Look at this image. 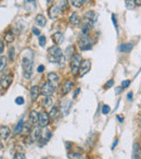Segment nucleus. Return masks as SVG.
<instances>
[{
    "mask_svg": "<svg viewBox=\"0 0 141 159\" xmlns=\"http://www.w3.org/2000/svg\"><path fill=\"white\" fill-rule=\"evenodd\" d=\"M63 58V52L59 46H52L48 49V60L52 63H58Z\"/></svg>",
    "mask_w": 141,
    "mask_h": 159,
    "instance_id": "f257e3e1",
    "label": "nucleus"
},
{
    "mask_svg": "<svg viewBox=\"0 0 141 159\" xmlns=\"http://www.w3.org/2000/svg\"><path fill=\"white\" fill-rule=\"evenodd\" d=\"M81 63V54H75L72 58H70V70H72V74L73 75H77L79 72V67Z\"/></svg>",
    "mask_w": 141,
    "mask_h": 159,
    "instance_id": "f03ea898",
    "label": "nucleus"
},
{
    "mask_svg": "<svg viewBox=\"0 0 141 159\" xmlns=\"http://www.w3.org/2000/svg\"><path fill=\"white\" fill-rule=\"evenodd\" d=\"M22 68H23V72H24L25 79H29L33 72V60L28 59L26 57L22 59Z\"/></svg>",
    "mask_w": 141,
    "mask_h": 159,
    "instance_id": "7ed1b4c3",
    "label": "nucleus"
},
{
    "mask_svg": "<svg viewBox=\"0 0 141 159\" xmlns=\"http://www.w3.org/2000/svg\"><path fill=\"white\" fill-rule=\"evenodd\" d=\"M92 44L93 42L91 40V38L87 35H83L80 37V39H79V45H78V47L79 49L83 51L85 50H89V49H91L92 48Z\"/></svg>",
    "mask_w": 141,
    "mask_h": 159,
    "instance_id": "20e7f679",
    "label": "nucleus"
},
{
    "mask_svg": "<svg viewBox=\"0 0 141 159\" xmlns=\"http://www.w3.org/2000/svg\"><path fill=\"white\" fill-rule=\"evenodd\" d=\"M56 86H53L52 84L49 83V82H47V83H43L42 84L41 88H40V94L42 96H45V97H48V96H51V95L54 93V88Z\"/></svg>",
    "mask_w": 141,
    "mask_h": 159,
    "instance_id": "39448f33",
    "label": "nucleus"
},
{
    "mask_svg": "<svg viewBox=\"0 0 141 159\" xmlns=\"http://www.w3.org/2000/svg\"><path fill=\"white\" fill-rule=\"evenodd\" d=\"M90 68H91V62H90V60H88V59L83 60L81 63H80V67H79V72H78V75L79 76L86 75V74L90 71Z\"/></svg>",
    "mask_w": 141,
    "mask_h": 159,
    "instance_id": "423d86ee",
    "label": "nucleus"
},
{
    "mask_svg": "<svg viewBox=\"0 0 141 159\" xmlns=\"http://www.w3.org/2000/svg\"><path fill=\"white\" fill-rule=\"evenodd\" d=\"M83 19H84V21L86 22V23H89V24L92 25V24L98 20V13L95 12V11H87L84 14Z\"/></svg>",
    "mask_w": 141,
    "mask_h": 159,
    "instance_id": "0eeeda50",
    "label": "nucleus"
},
{
    "mask_svg": "<svg viewBox=\"0 0 141 159\" xmlns=\"http://www.w3.org/2000/svg\"><path fill=\"white\" fill-rule=\"evenodd\" d=\"M50 122V116L49 113L46 111H42L41 113H39V120H38V123L40 127H47Z\"/></svg>",
    "mask_w": 141,
    "mask_h": 159,
    "instance_id": "6e6552de",
    "label": "nucleus"
},
{
    "mask_svg": "<svg viewBox=\"0 0 141 159\" xmlns=\"http://www.w3.org/2000/svg\"><path fill=\"white\" fill-rule=\"evenodd\" d=\"M11 83H12V75H11V74H4V75H2V77L0 79V87L4 88V90L9 88Z\"/></svg>",
    "mask_w": 141,
    "mask_h": 159,
    "instance_id": "1a4fd4ad",
    "label": "nucleus"
},
{
    "mask_svg": "<svg viewBox=\"0 0 141 159\" xmlns=\"http://www.w3.org/2000/svg\"><path fill=\"white\" fill-rule=\"evenodd\" d=\"M73 86H74V82L73 81H70V80L65 81L63 83V85H62V87H61V93L63 95L68 94L70 90H73Z\"/></svg>",
    "mask_w": 141,
    "mask_h": 159,
    "instance_id": "9d476101",
    "label": "nucleus"
},
{
    "mask_svg": "<svg viewBox=\"0 0 141 159\" xmlns=\"http://www.w3.org/2000/svg\"><path fill=\"white\" fill-rule=\"evenodd\" d=\"M70 108H72V101L70 100L65 99V100H63L62 102H61L60 109H61V112H62L63 115L67 116V115H68V112H70Z\"/></svg>",
    "mask_w": 141,
    "mask_h": 159,
    "instance_id": "9b49d317",
    "label": "nucleus"
},
{
    "mask_svg": "<svg viewBox=\"0 0 141 159\" xmlns=\"http://www.w3.org/2000/svg\"><path fill=\"white\" fill-rule=\"evenodd\" d=\"M47 79H48V82L52 84L53 86H56L58 84L60 83V77H59V75H58L56 73H54V72L48 73Z\"/></svg>",
    "mask_w": 141,
    "mask_h": 159,
    "instance_id": "f8f14e48",
    "label": "nucleus"
},
{
    "mask_svg": "<svg viewBox=\"0 0 141 159\" xmlns=\"http://www.w3.org/2000/svg\"><path fill=\"white\" fill-rule=\"evenodd\" d=\"M61 9L59 8V6H51L50 7V9H49V16H50V19H56L59 15H60V13H61Z\"/></svg>",
    "mask_w": 141,
    "mask_h": 159,
    "instance_id": "ddd939ff",
    "label": "nucleus"
},
{
    "mask_svg": "<svg viewBox=\"0 0 141 159\" xmlns=\"http://www.w3.org/2000/svg\"><path fill=\"white\" fill-rule=\"evenodd\" d=\"M41 135H42L41 129H40L39 127H34L33 131H32V133H31V136H32L33 141H39V140L41 138Z\"/></svg>",
    "mask_w": 141,
    "mask_h": 159,
    "instance_id": "4468645a",
    "label": "nucleus"
},
{
    "mask_svg": "<svg viewBox=\"0 0 141 159\" xmlns=\"http://www.w3.org/2000/svg\"><path fill=\"white\" fill-rule=\"evenodd\" d=\"M10 129L9 127H6V125H2V127H0V140H7L9 136H10Z\"/></svg>",
    "mask_w": 141,
    "mask_h": 159,
    "instance_id": "2eb2a0df",
    "label": "nucleus"
},
{
    "mask_svg": "<svg viewBox=\"0 0 141 159\" xmlns=\"http://www.w3.org/2000/svg\"><path fill=\"white\" fill-rule=\"evenodd\" d=\"M140 153H141V146L139 145V143L135 142L134 145H132V159H139L140 157Z\"/></svg>",
    "mask_w": 141,
    "mask_h": 159,
    "instance_id": "dca6fc26",
    "label": "nucleus"
},
{
    "mask_svg": "<svg viewBox=\"0 0 141 159\" xmlns=\"http://www.w3.org/2000/svg\"><path fill=\"white\" fill-rule=\"evenodd\" d=\"M39 95H40V88H39V86H37V85L32 86V88H31V97H32V100L33 101L37 100Z\"/></svg>",
    "mask_w": 141,
    "mask_h": 159,
    "instance_id": "f3484780",
    "label": "nucleus"
},
{
    "mask_svg": "<svg viewBox=\"0 0 141 159\" xmlns=\"http://www.w3.org/2000/svg\"><path fill=\"white\" fill-rule=\"evenodd\" d=\"M70 23L74 26L79 25V23H80V18H79V15H78L77 12H73V13L70 15Z\"/></svg>",
    "mask_w": 141,
    "mask_h": 159,
    "instance_id": "a211bd4d",
    "label": "nucleus"
},
{
    "mask_svg": "<svg viewBox=\"0 0 141 159\" xmlns=\"http://www.w3.org/2000/svg\"><path fill=\"white\" fill-rule=\"evenodd\" d=\"M52 40L56 44V46H58V45H60V44H62L63 43V40H64L63 33H61V32L54 33V34L52 35Z\"/></svg>",
    "mask_w": 141,
    "mask_h": 159,
    "instance_id": "6ab92c4d",
    "label": "nucleus"
},
{
    "mask_svg": "<svg viewBox=\"0 0 141 159\" xmlns=\"http://www.w3.org/2000/svg\"><path fill=\"white\" fill-rule=\"evenodd\" d=\"M39 120V113L36 110H32L29 113V122L31 124H36Z\"/></svg>",
    "mask_w": 141,
    "mask_h": 159,
    "instance_id": "aec40b11",
    "label": "nucleus"
},
{
    "mask_svg": "<svg viewBox=\"0 0 141 159\" xmlns=\"http://www.w3.org/2000/svg\"><path fill=\"white\" fill-rule=\"evenodd\" d=\"M132 47H134V45L131 43L122 44L120 46V52H130L132 50Z\"/></svg>",
    "mask_w": 141,
    "mask_h": 159,
    "instance_id": "412c9836",
    "label": "nucleus"
},
{
    "mask_svg": "<svg viewBox=\"0 0 141 159\" xmlns=\"http://www.w3.org/2000/svg\"><path fill=\"white\" fill-rule=\"evenodd\" d=\"M35 21L36 23H37V25L39 26H45L47 24V19L43 16L42 14H38V15H36V18H35Z\"/></svg>",
    "mask_w": 141,
    "mask_h": 159,
    "instance_id": "4be33fe9",
    "label": "nucleus"
},
{
    "mask_svg": "<svg viewBox=\"0 0 141 159\" xmlns=\"http://www.w3.org/2000/svg\"><path fill=\"white\" fill-rule=\"evenodd\" d=\"M70 1H72V4H73L75 8H80L83 7L85 4H87L89 0H70Z\"/></svg>",
    "mask_w": 141,
    "mask_h": 159,
    "instance_id": "5701e85b",
    "label": "nucleus"
},
{
    "mask_svg": "<svg viewBox=\"0 0 141 159\" xmlns=\"http://www.w3.org/2000/svg\"><path fill=\"white\" fill-rule=\"evenodd\" d=\"M49 116H50V119H56L58 117H59V109L56 108V107H52L51 110L49 112Z\"/></svg>",
    "mask_w": 141,
    "mask_h": 159,
    "instance_id": "b1692460",
    "label": "nucleus"
},
{
    "mask_svg": "<svg viewBox=\"0 0 141 159\" xmlns=\"http://www.w3.org/2000/svg\"><path fill=\"white\" fill-rule=\"evenodd\" d=\"M65 54H66L67 58H72L75 54V47L74 46H68L65 50Z\"/></svg>",
    "mask_w": 141,
    "mask_h": 159,
    "instance_id": "393cba45",
    "label": "nucleus"
},
{
    "mask_svg": "<svg viewBox=\"0 0 141 159\" xmlns=\"http://www.w3.org/2000/svg\"><path fill=\"white\" fill-rule=\"evenodd\" d=\"M4 39H6V42L7 43H12L14 40V34L13 32H11V31H8L7 33H6V35H4Z\"/></svg>",
    "mask_w": 141,
    "mask_h": 159,
    "instance_id": "a878e982",
    "label": "nucleus"
},
{
    "mask_svg": "<svg viewBox=\"0 0 141 159\" xmlns=\"http://www.w3.org/2000/svg\"><path fill=\"white\" fill-rule=\"evenodd\" d=\"M42 106H43L45 108H48L50 106H52V98L50 97V96L43 98V100H42Z\"/></svg>",
    "mask_w": 141,
    "mask_h": 159,
    "instance_id": "bb28decb",
    "label": "nucleus"
},
{
    "mask_svg": "<svg viewBox=\"0 0 141 159\" xmlns=\"http://www.w3.org/2000/svg\"><path fill=\"white\" fill-rule=\"evenodd\" d=\"M22 127H23V120H20V122H18V124L15 125L13 130V133L14 134H19L22 132Z\"/></svg>",
    "mask_w": 141,
    "mask_h": 159,
    "instance_id": "cd10ccee",
    "label": "nucleus"
},
{
    "mask_svg": "<svg viewBox=\"0 0 141 159\" xmlns=\"http://www.w3.org/2000/svg\"><path fill=\"white\" fill-rule=\"evenodd\" d=\"M6 65H7V58L4 56H2V57H0V72L4 71Z\"/></svg>",
    "mask_w": 141,
    "mask_h": 159,
    "instance_id": "c85d7f7f",
    "label": "nucleus"
},
{
    "mask_svg": "<svg viewBox=\"0 0 141 159\" xmlns=\"http://www.w3.org/2000/svg\"><path fill=\"white\" fill-rule=\"evenodd\" d=\"M125 4H126V8L129 9V10H132L136 6L135 4V0H125Z\"/></svg>",
    "mask_w": 141,
    "mask_h": 159,
    "instance_id": "c756f323",
    "label": "nucleus"
},
{
    "mask_svg": "<svg viewBox=\"0 0 141 159\" xmlns=\"http://www.w3.org/2000/svg\"><path fill=\"white\" fill-rule=\"evenodd\" d=\"M68 158L70 159H83V156L78 153H68Z\"/></svg>",
    "mask_w": 141,
    "mask_h": 159,
    "instance_id": "7c9ffc66",
    "label": "nucleus"
},
{
    "mask_svg": "<svg viewBox=\"0 0 141 159\" xmlns=\"http://www.w3.org/2000/svg\"><path fill=\"white\" fill-rule=\"evenodd\" d=\"M38 42H39V45H40L41 47H45V46H46V43H47V37L43 36V35H40L38 38Z\"/></svg>",
    "mask_w": 141,
    "mask_h": 159,
    "instance_id": "2f4dec72",
    "label": "nucleus"
},
{
    "mask_svg": "<svg viewBox=\"0 0 141 159\" xmlns=\"http://www.w3.org/2000/svg\"><path fill=\"white\" fill-rule=\"evenodd\" d=\"M67 0H60V4H59V8H60L61 10L63 11V10H65L67 8Z\"/></svg>",
    "mask_w": 141,
    "mask_h": 159,
    "instance_id": "473e14b6",
    "label": "nucleus"
},
{
    "mask_svg": "<svg viewBox=\"0 0 141 159\" xmlns=\"http://www.w3.org/2000/svg\"><path fill=\"white\" fill-rule=\"evenodd\" d=\"M31 130V125L28 123H23V127H22V133L27 134Z\"/></svg>",
    "mask_w": 141,
    "mask_h": 159,
    "instance_id": "72a5a7b5",
    "label": "nucleus"
},
{
    "mask_svg": "<svg viewBox=\"0 0 141 159\" xmlns=\"http://www.w3.org/2000/svg\"><path fill=\"white\" fill-rule=\"evenodd\" d=\"M110 111H111V108H110V106L103 105V107H102V115H109Z\"/></svg>",
    "mask_w": 141,
    "mask_h": 159,
    "instance_id": "f704fd0d",
    "label": "nucleus"
},
{
    "mask_svg": "<svg viewBox=\"0 0 141 159\" xmlns=\"http://www.w3.org/2000/svg\"><path fill=\"white\" fill-rule=\"evenodd\" d=\"M112 21H113L114 26H115V29H116V31H118V23H117V19L115 14H112Z\"/></svg>",
    "mask_w": 141,
    "mask_h": 159,
    "instance_id": "c9c22d12",
    "label": "nucleus"
},
{
    "mask_svg": "<svg viewBox=\"0 0 141 159\" xmlns=\"http://www.w3.org/2000/svg\"><path fill=\"white\" fill-rule=\"evenodd\" d=\"M13 159H25L24 153H16V154L14 155Z\"/></svg>",
    "mask_w": 141,
    "mask_h": 159,
    "instance_id": "e433bc0d",
    "label": "nucleus"
},
{
    "mask_svg": "<svg viewBox=\"0 0 141 159\" xmlns=\"http://www.w3.org/2000/svg\"><path fill=\"white\" fill-rule=\"evenodd\" d=\"M24 98L23 97H18V98H15V104L16 105H23L24 104Z\"/></svg>",
    "mask_w": 141,
    "mask_h": 159,
    "instance_id": "4c0bfd02",
    "label": "nucleus"
},
{
    "mask_svg": "<svg viewBox=\"0 0 141 159\" xmlns=\"http://www.w3.org/2000/svg\"><path fill=\"white\" fill-rule=\"evenodd\" d=\"M129 85H130V81H129V80H125V81L122 82V87H123V88H127Z\"/></svg>",
    "mask_w": 141,
    "mask_h": 159,
    "instance_id": "58836bf2",
    "label": "nucleus"
},
{
    "mask_svg": "<svg viewBox=\"0 0 141 159\" xmlns=\"http://www.w3.org/2000/svg\"><path fill=\"white\" fill-rule=\"evenodd\" d=\"M9 58H10L11 60H13V59H14V48L13 47L9 50Z\"/></svg>",
    "mask_w": 141,
    "mask_h": 159,
    "instance_id": "ea45409f",
    "label": "nucleus"
},
{
    "mask_svg": "<svg viewBox=\"0 0 141 159\" xmlns=\"http://www.w3.org/2000/svg\"><path fill=\"white\" fill-rule=\"evenodd\" d=\"M113 84H114V81H113V80H110L109 82H108V83L105 84V88L108 90V88H110V87H112Z\"/></svg>",
    "mask_w": 141,
    "mask_h": 159,
    "instance_id": "a19ab883",
    "label": "nucleus"
},
{
    "mask_svg": "<svg viewBox=\"0 0 141 159\" xmlns=\"http://www.w3.org/2000/svg\"><path fill=\"white\" fill-rule=\"evenodd\" d=\"M4 42H2V40L0 39V54H2V52H4Z\"/></svg>",
    "mask_w": 141,
    "mask_h": 159,
    "instance_id": "79ce46f5",
    "label": "nucleus"
},
{
    "mask_svg": "<svg viewBox=\"0 0 141 159\" xmlns=\"http://www.w3.org/2000/svg\"><path fill=\"white\" fill-rule=\"evenodd\" d=\"M132 96H134L132 92H129V93H128V95H127V99H128V100H131V99H132Z\"/></svg>",
    "mask_w": 141,
    "mask_h": 159,
    "instance_id": "37998d69",
    "label": "nucleus"
},
{
    "mask_svg": "<svg viewBox=\"0 0 141 159\" xmlns=\"http://www.w3.org/2000/svg\"><path fill=\"white\" fill-rule=\"evenodd\" d=\"M43 70H45V67H43V65H39L38 69H37V71H38L39 73H41L42 71H43Z\"/></svg>",
    "mask_w": 141,
    "mask_h": 159,
    "instance_id": "c03bdc74",
    "label": "nucleus"
},
{
    "mask_svg": "<svg viewBox=\"0 0 141 159\" xmlns=\"http://www.w3.org/2000/svg\"><path fill=\"white\" fill-rule=\"evenodd\" d=\"M79 92H80V88H77V90H75V93H74V98H77L78 94H79Z\"/></svg>",
    "mask_w": 141,
    "mask_h": 159,
    "instance_id": "a18cd8bd",
    "label": "nucleus"
},
{
    "mask_svg": "<svg viewBox=\"0 0 141 159\" xmlns=\"http://www.w3.org/2000/svg\"><path fill=\"white\" fill-rule=\"evenodd\" d=\"M33 33H34L35 35H39V34H40L39 29H33Z\"/></svg>",
    "mask_w": 141,
    "mask_h": 159,
    "instance_id": "49530a36",
    "label": "nucleus"
},
{
    "mask_svg": "<svg viewBox=\"0 0 141 159\" xmlns=\"http://www.w3.org/2000/svg\"><path fill=\"white\" fill-rule=\"evenodd\" d=\"M122 90H123V87H116V90H115V93H116V94H120V92H122Z\"/></svg>",
    "mask_w": 141,
    "mask_h": 159,
    "instance_id": "de8ad7c7",
    "label": "nucleus"
},
{
    "mask_svg": "<svg viewBox=\"0 0 141 159\" xmlns=\"http://www.w3.org/2000/svg\"><path fill=\"white\" fill-rule=\"evenodd\" d=\"M135 4L137 6H141V0H135Z\"/></svg>",
    "mask_w": 141,
    "mask_h": 159,
    "instance_id": "09e8293b",
    "label": "nucleus"
},
{
    "mask_svg": "<svg viewBox=\"0 0 141 159\" xmlns=\"http://www.w3.org/2000/svg\"><path fill=\"white\" fill-rule=\"evenodd\" d=\"M116 145H117V140H115V142H114V143H113V145H112V149L114 148Z\"/></svg>",
    "mask_w": 141,
    "mask_h": 159,
    "instance_id": "8fccbe9b",
    "label": "nucleus"
},
{
    "mask_svg": "<svg viewBox=\"0 0 141 159\" xmlns=\"http://www.w3.org/2000/svg\"><path fill=\"white\" fill-rule=\"evenodd\" d=\"M53 1H54V0H47V2H48V4H52Z\"/></svg>",
    "mask_w": 141,
    "mask_h": 159,
    "instance_id": "3c124183",
    "label": "nucleus"
},
{
    "mask_svg": "<svg viewBox=\"0 0 141 159\" xmlns=\"http://www.w3.org/2000/svg\"><path fill=\"white\" fill-rule=\"evenodd\" d=\"M2 148V143H1V142H0V149Z\"/></svg>",
    "mask_w": 141,
    "mask_h": 159,
    "instance_id": "603ef678",
    "label": "nucleus"
},
{
    "mask_svg": "<svg viewBox=\"0 0 141 159\" xmlns=\"http://www.w3.org/2000/svg\"><path fill=\"white\" fill-rule=\"evenodd\" d=\"M139 159H141V158H139Z\"/></svg>",
    "mask_w": 141,
    "mask_h": 159,
    "instance_id": "864d4df0",
    "label": "nucleus"
}]
</instances>
